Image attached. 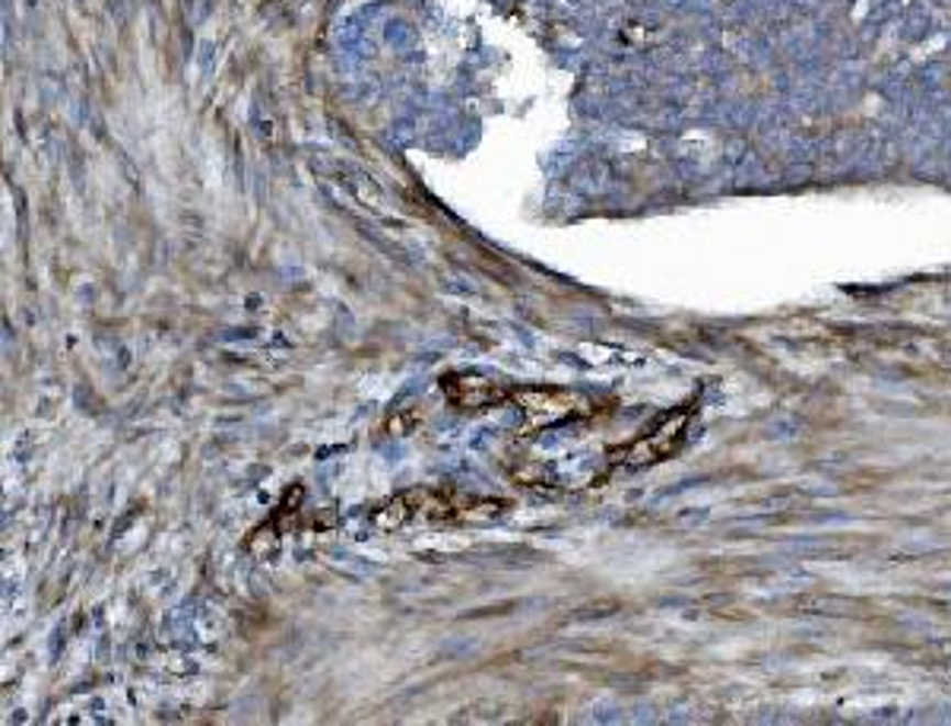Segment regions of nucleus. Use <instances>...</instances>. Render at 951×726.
Returning a JSON list of instances; mask_svg holds the SVG:
<instances>
[{"label": "nucleus", "mask_w": 951, "mask_h": 726, "mask_svg": "<svg viewBox=\"0 0 951 726\" xmlns=\"http://www.w3.org/2000/svg\"><path fill=\"white\" fill-rule=\"evenodd\" d=\"M444 393L461 410H486L491 403L508 400V391L501 384L486 381L479 375H451V378H444Z\"/></svg>", "instance_id": "f257e3e1"}, {"label": "nucleus", "mask_w": 951, "mask_h": 726, "mask_svg": "<svg viewBox=\"0 0 951 726\" xmlns=\"http://www.w3.org/2000/svg\"><path fill=\"white\" fill-rule=\"evenodd\" d=\"M515 400L520 403V410L533 420L549 422L562 413H568L571 396L562 391H540V388H530V391H517Z\"/></svg>", "instance_id": "f03ea898"}]
</instances>
